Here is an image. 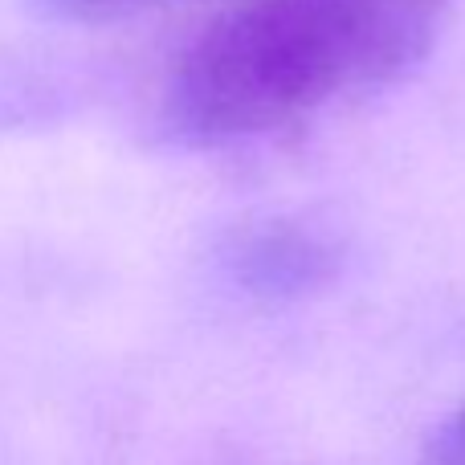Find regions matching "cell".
<instances>
[{
    "label": "cell",
    "instance_id": "cell-2",
    "mask_svg": "<svg viewBox=\"0 0 465 465\" xmlns=\"http://www.w3.org/2000/svg\"><path fill=\"white\" fill-rule=\"evenodd\" d=\"M37 5L57 16H74V21H111V16L143 13V8L176 5V0H37Z\"/></svg>",
    "mask_w": 465,
    "mask_h": 465
},
{
    "label": "cell",
    "instance_id": "cell-3",
    "mask_svg": "<svg viewBox=\"0 0 465 465\" xmlns=\"http://www.w3.org/2000/svg\"><path fill=\"white\" fill-rule=\"evenodd\" d=\"M420 465H465V404L433 433Z\"/></svg>",
    "mask_w": 465,
    "mask_h": 465
},
{
    "label": "cell",
    "instance_id": "cell-1",
    "mask_svg": "<svg viewBox=\"0 0 465 465\" xmlns=\"http://www.w3.org/2000/svg\"><path fill=\"white\" fill-rule=\"evenodd\" d=\"M450 0H245L209 25L168 74L184 135H273L380 90L433 49Z\"/></svg>",
    "mask_w": 465,
    "mask_h": 465
}]
</instances>
